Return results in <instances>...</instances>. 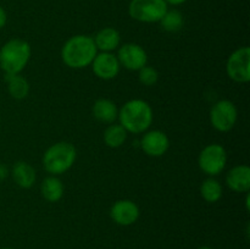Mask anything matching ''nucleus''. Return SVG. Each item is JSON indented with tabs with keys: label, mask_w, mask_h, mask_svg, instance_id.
Returning <instances> with one entry per match:
<instances>
[{
	"label": "nucleus",
	"mask_w": 250,
	"mask_h": 249,
	"mask_svg": "<svg viewBox=\"0 0 250 249\" xmlns=\"http://www.w3.org/2000/svg\"><path fill=\"white\" fill-rule=\"evenodd\" d=\"M98 49L93 37L76 34L68 38L61 48V60L67 67L81 70L92 65Z\"/></svg>",
	"instance_id": "nucleus-1"
},
{
	"label": "nucleus",
	"mask_w": 250,
	"mask_h": 249,
	"mask_svg": "<svg viewBox=\"0 0 250 249\" xmlns=\"http://www.w3.org/2000/svg\"><path fill=\"white\" fill-rule=\"evenodd\" d=\"M117 120L127 133L142 134L153 124V107L143 99H131L120 107Z\"/></svg>",
	"instance_id": "nucleus-2"
},
{
	"label": "nucleus",
	"mask_w": 250,
	"mask_h": 249,
	"mask_svg": "<svg viewBox=\"0 0 250 249\" xmlns=\"http://www.w3.org/2000/svg\"><path fill=\"white\" fill-rule=\"evenodd\" d=\"M32 48L22 38H11L0 48V68L5 75H20L28 65Z\"/></svg>",
	"instance_id": "nucleus-3"
},
{
	"label": "nucleus",
	"mask_w": 250,
	"mask_h": 249,
	"mask_svg": "<svg viewBox=\"0 0 250 249\" xmlns=\"http://www.w3.org/2000/svg\"><path fill=\"white\" fill-rule=\"evenodd\" d=\"M77 150L70 142H58L54 143L44 151L43 163L44 170L53 176H60L67 172L76 163Z\"/></svg>",
	"instance_id": "nucleus-4"
},
{
	"label": "nucleus",
	"mask_w": 250,
	"mask_h": 249,
	"mask_svg": "<svg viewBox=\"0 0 250 249\" xmlns=\"http://www.w3.org/2000/svg\"><path fill=\"white\" fill-rule=\"evenodd\" d=\"M167 10L165 0H131L128 4L129 17L143 23L160 22Z\"/></svg>",
	"instance_id": "nucleus-5"
},
{
	"label": "nucleus",
	"mask_w": 250,
	"mask_h": 249,
	"mask_svg": "<svg viewBox=\"0 0 250 249\" xmlns=\"http://www.w3.org/2000/svg\"><path fill=\"white\" fill-rule=\"evenodd\" d=\"M227 164V151L221 144L211 143L203 148L198 156L199 168L208 176L215 177L225 170Z\"/></svg>",
	"instance_id": "nucleus-6"
},
{
	"label": "nucleus",
	"mask_w": 250,
	"mask_h": 249,
	"mask_svg": "<svg viewBox=\"0 0 250 249\" xmlns=\"http://www.w3.org/2000/svg\"><path fill=\"white\" fill-rule=\"evenodd\" d=\"M237 120H238V110L231 100H219L210 109V124L216 131L222 133L231 131L236 126Z\"/></svg>",
	"instance_id": "nucleus-7"
},
{
	"label": "nucleus",
	"mask_w": 250,
	"mask_h": 249,
	"mask_svg": "<svg viewBox=\"0 0 250 249\" xmlns=\"http://www.w3.org/2000/svg\"><path fill=\"white\" fill-rule=\"evenodd\" d=\"M226 73L229 80L237 83L250 81V48L241 46L236 49L226 61Z\"/></svg>",
	"instance_id": "nucleus-8"
},
{
	"label": "nucleus",
	"mask_w": 250,
	"mask_h": 249,
	"mask_svg": "<svg viewBox=\"0 0 250 249\" xmlns=\"http://www.w3.org/2000/svg\"><path fill=\"white\" fill-rule=\"evenodd\" d=\"M116 56L121 67L128 71L138 72L142 67L148 65V54L146 49L137 43H125L120 45Z\"/></svg>",
	"instance_id": "nucleus-9"
},
{
	"label": "nucleus",
	"mask_w": 250,
	"mask_h": 249,
	"mask_svg": "<svg viewBox=\"0 0 250 249\" xmlns=\"http://www.w3.org/2000/svg\"><path fill=\"white\" fill-rule=\"evenodd\" d=\"M141 148L148 156L160 158L170 149V138L160 129H148L141 139Z\"/></svg>",
	"instance_id": "nucleus-10"
},
{
	"label": "nucleus",
	"mask_w": 250,
	"mask_h": 249,
	"mask_svg": "<svg viewBox=\"0 0 250 249\" xmlns=\"http://www.w3.org/2000/svg\"><path fill=\"white\" fill-rule=\"evenodd\" d=\"M139 216V207L131 199L116 200L110 208V217L119 226H131L138 221Z\"/></svg>",
	"instance_id": "nucleus-11"
},
{
	"label": "nucleus",
	"mask_w": 250,
	"mask_h": 249,
	"mask_svg": "<svg viewBox=\"0 0 250 249\" xmlns=\"http://www.w3.org/2000/svg\"><path fill=\"white\" fill-rule=\"evenodd\" d=\"M92 70L98 78L103 81L114 80L119 76L121 65L114 53L99 51L92 62Z\"/></svg>",
	"instance_id": "nucleus-12"
},
{
	"label": "nucleus",
	"mask_w": 250,
	"mask_h": 249,
	"mask_svg": "<svg viewBox=\"0 0 250 249\" xmlns=\"http://www.w3.org/2000/svg\"><path fill=\"white\" fill-rule=\"evenodd\" d=\"M225 182L233 192L248 193L250 189V167L248 165L233 166L227 171Z\"/></svg>",
	"instance_id": "nucleus-13"
},
{
	"label": "nucleus",
	"mask_w": 250,
	"mask_h": 249,
	"mask_svg": "<svg viewBox=\"0 0 250 249\" xmlns=\"http://www.w3.org/2000/svg\"><path fill=\"white\" fill-rule=\"evenodd\" d=\"M98 51L112 53L121 45V34L114 27H104L93 37Z\"/></svg>",
	"instance_id": "nucleus-14"
},
{
	"label": "nucleus",
	"mask_w": 250,
	"mask_h": 249,
	"mask_svg": "<svg viewBox=\"0 0 250 249\" xmlns=\"http://www.w3.org/2000/svg\"><path fill=\"white\" fill-rule=\"evenodd\" d=\"M12 180L19 187L29 189L34 186L37 180V172L31 164L26 161H16L10 171Z\"/></svg>",
	"instance_id": "nucleus-15"
},
{
	"label": "nucleus",
	"mask_w": 250,
	"mask_h": 249,
	"mask_svg": "<svg viewBox=\"0 0 250 249\" xmlns=\"http://www.w3.org/2000/svg\"><path fill=\"white\" fill-rule=\"evenodd\" d=\"M92 114L98 121L103 124H114L119 116V107L107 98H100L94 102L92 106Z\"/></svg>",
	"instance_id": "nucleus-16"
},
{
	"label": "nucleus",
	"mask_w": 250,
	"mask_h": 249,
	"mask_svg": "<svg viewBox=\"0 0 250 249\" xmlns=\"http://www.w3.org/2000/svg\"><path fill=\"white\" fill-rule=\"evenodd\" d=\"M65 187L63 183L58 176H48L44 178L41 183V194L46 202L49 203H58L59 200L62 199Z\"/></svg>",
	"instance_id": "nucleus-17"
},
{
	"label": "nucleus",
	"mask_w": 250,
	"mask_h": 249,
	"mask_svg": "<svg viewBox=\"0 0 250 249\" xmlns=\"http://www.w3.org/2000/svg\"><path fill=\"white\" fill-rule=\"evenodd\" d=\"M5 82H6L7 92L11 98L16 100H23L29 94V82L20 75H5Z\"/></svg>",
	"instance_id": "nucleus-18"
},
{
	"label": "nucleus",
	"mask_w": 250,
	"mask_h": 249,
	"mask_svg": "<svg viewBox=\"0 0 250 249\" xmlns=\"http://www.w3.org/2000/svg\"><path fill=\"white\" fill-rule=\"evenodd\" d=\"M127 133L126 129L121 126L120 124H110L109 126L105 128L104 134H103V139H104V143L106 144L109 148L116 149L120 148L125 144V142L127 141Z\"/></svg>",
	"instance_id": "nucleus-19"
},
{
	"label": "nucleus",
	"mask_w": 250,
	"mask_h": 249,
	"mask_svg": "<svg viewBox=\"0 0 250 249\" xmlns=\"http://www.w3.org/2000/svg\"><path fill=\"white\" fill-rule=\"evenodd\" d=\"M224 188L215 177H208L200 185V195L207 203L214 204L222 198Z\"/></svg>",
	"instance_id": "nucleus-20"
},
{
	"label": "nucleus",
	"mask_w": 250,
	"mask_h": 249,
	"mask_svg": "<svg viewBox=\"0 0 250 249\" xmlns=\"http://www.w3.org/2000/svg\"><path fill=\"white\" fill-rule=\"evenodd\" d=\"M159 23H160L161 28L164 31L175 33V32L181 31L183 28V26H185V17H183L182 12L178 11V10H167Z\"/></svg>",
	"instance_id": "nucleus-21"
},
{
	"label": "nucleus",
	"mask_w": 250,
	"mask_h": 249,
	"mask_svg": "<svg viewBox=\"0 0 250 249\" xmlns=\"http://www.w3.org/2000/svg\"><path fill=\"white\" fill-rule=\"evenodd\" d=\"M159 72L153 66L146 65L138 71V80L146 87H153L159 81Z\"/></svg>",
	"instance_id": "nucleus-22"
},
{
	"label": "nucleus",
	"mask_w": 250,
	"mask_h": 249,
	"mask_svg": "<svg viewBox=\"0 0 250 249\" xmlns=\"http://www.w3.org/2000/svg\"><path fill=\"white\" fill-rule=\"evenodd\" d=\"M9 175H10V171L9 168H7V166L0 163V183H1L2 181L6 180Z\"/></svg>",
	"instance_id": "nucleus-23"
},
{
	"label": "nucleus",
	"mask_w": 250,
	"mask_h": 249,
	"mask_svg": "<svg viewBox=\"0 0 250 249\" xmlns=\"http://www.w3.org/2000/svg\"><path fill=\"white\" fill-rule=\"evenodd\" d=\"M6 22H7V14H6V11H5L4 7L0 5V29L4 28L5 24H6Z\"/></svg>",
	"instance_id": "nucleus-24"
},
{
	"label": "nucleus",
	"mask_w": 250,
	"mask_h": 249,
	"mask_svg": "<svg viewBox=\"0 0 250 249\" xmlns=\"http://www.w3.org/2000/svg\"><path fill=\"white\" fill-rule=\"evenodd\" d=\"M186 1H187V0H165L166 4L172 5V6H178V5L185 4Z\"/></svg>",
	"instance_id": "nucleus-25"
},
{
	"label": "nucleus",
	"mask_w": 250,
	"mask_h": 249,
	"mask_svg": "<svg viewBox=\"0 0 250 249\" xmlns=\"http://www.w3.org/2000/svg\"><path fill=\"white\" fill-rule=\"evenodd\" d=\"M246 207H247V210H248L249 211V194L248 193H247V198H246Z\"/></svg>",
	"instance_id": "nucleus-26"
},
{
	"label": "nucleus",
	"mask_w": 250,
	"mask_h": 249,
	"mask_svg": "<svg viewBox=\"0 0 250 249\" xmlns=\"http://www.w3.org/2000/svg\"><path fill=\"white\" fill-rule=\"evenodd\" d=\"M198 249H212L211 247H208V246H203V247H199Z\"/></svg>",
	"instance_id": "nucleus-27"
},
{
	"label": "nucleus",
	"mask_w": 250,
	"mask_h": 249,
	"mask_svg": "<svg viewBox=\"0 0 250 249\" xmlns=\"http://www.w3.org/2000/svg\"><path fill=\"white\" fill-rule=\"evenodd\" d=\"M0 249H14V248H10V247H4V248H0Z\"/></svg>",
	"instance_id": "nucleus-28"
},
{
	"label": "nucleus",
	"mask_w": 250,
	"mask_h": 249,
	"mask_svg": "<svg viewBox=\"0 0 250 249\" xmlns=\"http://www.w3.org/2000/svg\"><path fill=\"white\" fill-rule=\"evenodd\" d=\"M0 126H1V122H0Z\"/></svg>",
	"instance_id": "nucleus-29"
}]
</instances>
